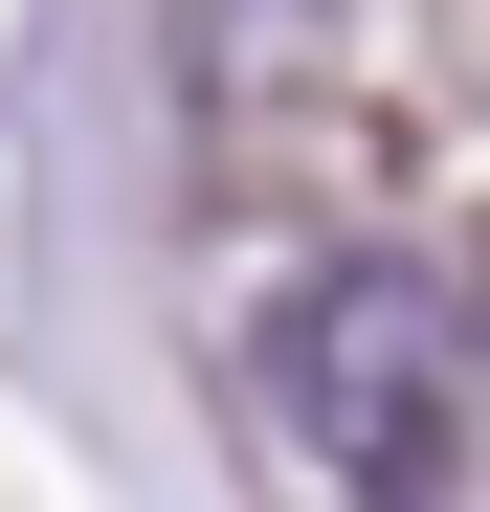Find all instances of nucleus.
Masks as SVG:
<instances>
[{
  "instance_id": "obj_1",
  "label": "nucleus",
  "mask_w": 490,
  "mask_h": 512,
  "mask_svg": "<svg viewBox=\"0 0 490 512\" xmlns=\"http://www.w3.org/2000/svg\"><path fill=\"white\" fill-rule=\"evenodd\" d=\"M468 379H490V334L401 268V245L290 268V312L245 334V468H268V512H446Z\"/></svg>"
}]
</instances>
